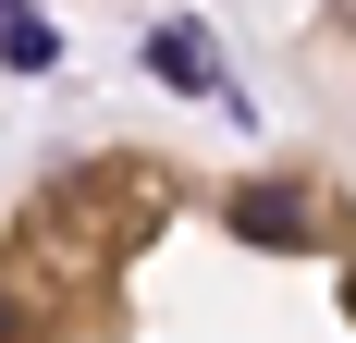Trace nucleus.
I'll use <instances>...</instances> for the list:
<instances>
[{"label": "nucleus", "mask_w": 356, "mask_h": 343, "mask_svg": "<svg viewBox=\"0 0 356 343\" xmlns=\"http://www.w3.org/2000/svg\"><path fill=\"white\" fill-rule=\"evenodd\" d=\"M234 233L246 245H320V196L307 184H246L234 196Z\"/></svg>", "instance_id": "nucleus-1"}, {"label": "nucleus", "mask_w": 356, "mask_h": 343, "mask_svg": "<svg viewBox=\"0 0 356 343\" xmlns=\"http://www.w3.org/2000/svg\"><path fill=\"white\" fill-rule=\"evenodd\" d=\"M147 62L172 74L184 99H209V86H221V49H209V37H197V25H160V37H147Z\"/></svg>", "instance_id": "nucleus-2"}, {"label": "nucleus", "mask_w": 356, "mask_h": 343, "mask_svg": "<svg viewBox=\"0 0 356 343\" xmlns=\"http://www.w3.org/2000/svg\"><path fill=\"white\" fill-rule=\"evenodd\" d=\"M0 343H13V294H0Z\"/></svg>", "instance_id": "nucleus-3"}]
</instances>
